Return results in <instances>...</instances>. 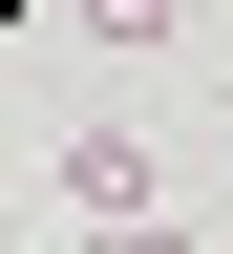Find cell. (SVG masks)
Returning a JSON list of instances; mask_svg holds the SVG:
<instances>
[{
  "mask_svg": "<svg viewBox=\"0 0 233 254\" xmlns=\"http://www.w3.org/2000/svg\"><path fill=\"white\" fill-rule=\"evenodd\" d=\"M43 190L85 212V233H149V148H127V127H85V148H43Z\"/></svg>",
  "mask_w": 233,
  "mask_h": 254,
  "instance_id": "6da1fadb",
  "label": "cell"
},
{
  "mask_svg": "<svg viewBox=\"0 0 233 254\" xmlns=\"http://www.w3.org/2000/svg\"><path fill=\"white\" fill-rule=\"evenodd\" d=\"M85 254H191V233H170V212H149V233H85Z\"/></svg>",
  "mask_w": 233,
  "mask_h": 254,
  "instance_id": "3957f363",
  "label": "cell"
},
{
  "mask_svg": "<svg viewBox=\"0 0 233 254\" xmlns=\"http://www.w3.org/2000/svg\"><path fill=\"white\" fill-rule=\"evenodd\" d=\"M85 21H106V43H170V0H85Z\"/></svg>",
  "mask_w": 233,
  "mask_h": 254,
  "instance_id": "7a4b0ae2",
  "label": "cell"
}]
</instances>
